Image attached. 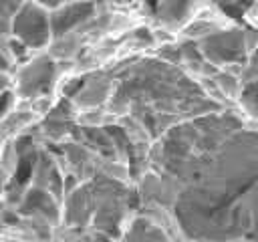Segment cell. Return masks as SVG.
Wrapping results in <instances>:
<instances>
[{"label": "cell", "mask_w": 258, "mask_h": 242, "mask_svg": "<svg viewBox=\"0 0 258 242\" xmlns=\"http://www.w3.org/2000/svg\"><path fill=\"white\" fill-rule=\"evenodd\" d=\"M12 34L26 48L46 46L52 36L50 12L34 0H26L12 16Z\"/></svg>", "instance_id": "1"}, {"label": "cell", "mask_w": 258, "mask_h": 242, "mask_svg": "<svg viewBox=\"0 0 258 242\" xmlns=\"http://www.w3.org/2000/svg\"><path fill=\"white\" fill-rule=\"evenodd\" d=\"M200 52L216 67V69H226V67H246L242 65L246 60V56H250L248 48H246V40H244V30H224V32H214L210 36H206L200 42Z\"/></svg>", "instance_id": "2"}, {"label": "cell", "mask_w": 258, "mask_h": 242, "mask_svg": "<svg viewBox=\"0 0 258 242\" xmlns=\"http://www.w3.org/2000/svg\"><path fill=\"white\" fill-rule=\"evenodd\" d=\"M93 14V2H67L60 8L50 12L52 34H69L75 26L85 22Z\"/></svg>", "instance_id": "3"}, {"label": "cell", "mask_w": 258, "mask_h": 242, "mask_svg": "<svg viewBox=\"0 0 258 242\" xmlns=\"http://www.w3.org/2000/svg\"><path fill=\"white\" fill-rule=\"evenodd\" d=\"M238 101L250 115L258 117V77L244 83V89H242V95Z\"/></svg>", "instance_id": "4"}, {"label": "cell", "mask_w": 258, "mask_h": 242, "mask_svg": "<svg viewBox=\"0 0 258 242\" xmlns=\"http://www.w3.org/2000/svg\"><path fill=\"white\" fill-rule=\"evenodd\" d=\"M36 4H40L42 8H46L48 12H52V10H56V8H60L62 4H67L69 0H34Z\"/></svg>", "instance_id": "5"}, {"label": "cell", "mask_w": 258, "mask_h": 242, "mask_svg": "<svg viewBox=\"0 0 258 242\" xmlns=\"http://www.w3.org/2000/svg\"><path fill=\"white\" fill-rule=\"evenodd\" d=\"M8 85H10V81H8V77L6 75H0V95L8 89Z\"/></svg>", "instance_id": "6"}, {"label": "cell", "mask_w": 258, "mask_h": 242, "mask_svg": "<svg viewBox=\"0 0 258 242\" xmlns=\"http://www.w3.org/2000/svg\"><path fill=\"white\" fill-rule=\"evenodd\" d=\"M97 242H111L107 236H97Z\"/></svg>", "instance_id": "7"}]
</instances>
